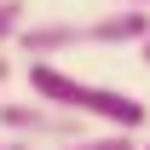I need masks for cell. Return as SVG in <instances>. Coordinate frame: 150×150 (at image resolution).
<instances>
[{
    "instance_id": "7a4b0ae2",
    "label": "cell",
    "mask_w": 150,
    "mask_h": 150,
    "mask_svg": "<svg viewBox=\"0 0 150 150\" xmlns=\"http://www.w3.org/2000/svg\"><path fill=\"white\" fill-rule=\"evenodd\" d=\"M81 115H87V121H104V127H115V133H144L150 127L144 98L121 93V87H93V81H87V93H81Z\"/></svg>"
},
{
    "instance_id": "52a82bcc",
    "label": "cell",
    "mask_w": 150,
    "mask_h": 150,
    "mask_svg": "<svg viewBox=\"0 0 150 150\" xmlns=\"http://www.w3.org/2000/svg\"><path fill=\"white\" fill-rule=\"evenodd\" d=\"M0 150H35V144H29V139H6V133H0Z\"/></svg>"
},
{
    "instance_id": "9c48e42d",
    "label": "cell",
    "mask_w": 150,
    "mask_h": 150,
    "mask_svg": "<svg viewBox=\"0 0 150 150\" xmlns=\"http://www.w3.org/2000/svg\"><path fill=\"white\" fill-rule=\"evenodd\" d=\"M139 58H144V64H150V35H144V40H139Z\"/></svg>"
},
{
    "instance_id": "8992f818",
    "label": "cell",
    "mask_w": 150,
    "mask_h": 150,
    "mask_svg": "<svg viewBox=\"0 0 150 150\" xmlns=\"http://www.w3.org/2000/svg\"><path fill=\"white\" fill-rule=\"evenodd\" d=\"M12 75H18V69H12V58L0 52V98H6V87H12Z\"/></svg>"
},
{
    "instance_id": "277c9868",
    "label": "cell",
    "mask_w": 150,
    "mask_h": 150,
    "mask_svg": "<svg viewBox=\"0 0 150 150\" xmlns=\"http://www.w3.org/2000/svg\"><path fill=\"white\" fill-rule=\"evenodd\" d=\"M133 139H139V133L104 127V133H81V139H69V144H40V150H133Z\"/></svg>"
},
{
    "instance_id": "ba28073f",
    "label": "cell",
    "mask_w": 150,
    "mask_h": 150,
    "mask_svg": "<svg viewBox=\"0 0 150 150\" xmlns=\"http://www.w3.org/2000/svg\"><path fill=\"white\" fill-rule=\"evenodd\" d=\"M115 6H139V12H150V0H115Z\"/></svg>"
},
{
    "instance_id": "5b68a950",
    "label": "cell",
    "mask_w": 150,
    "mask_h": 150,
    "mask_svg": "<svg viewBox=\"0 0 150 150\" xmlns=\"http://www.w3.org/2000/svg\"><path fill=\"white\" fill-rule=\"evenodd\" d=\"M18 29H23V0H0V52L18 40Z\"/></svg>"
},
{
    "instance_id": "30bf717a",
    "label": "cell",
    "mask_w": 150,
    "mask_h": 150,
    "mask_svg": "<svg viewBox=\"0 0 150 150\" xmlns=\"http://www.w3.org/2000/svg\"><path fill=\"white\" fill-rule=\"evenodd\" d=\"M133 150H150V133H144V144H133Z\"/></svg>"
},
{
    "instance_id": "3957f363",
    "label": "cell",
    "mask_w": 150,
    "mask_h": 150,
    "mask_svg": "<svg viewBox=\"0 0 150 150\" xmlns=\"http://www.w3.org/2000/svg\"><path fill=\"white\" fill-rule=\"evenodd\" d=\"M23 81H29V98L81 115V93H87V81H81V75H69L58 58H23Z\"/></svg>"
},
{
    "instance_id": "6da1fadb",
    "label": "cell",
    "mask_w": 150,
    "mask_h": 150,
    "mask_svg": "<svg viewBox=\"0 0 150 150\" xmlns=\"http://www.w3.org/2000/svg\"><path fill=\"white\" fill-rule=\"evenodd\" d=\"M0 133L6 139H29V144H69L87 133V115L40 104V98H0Z\"/></svg>"
}]
</instances>
